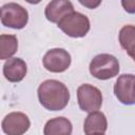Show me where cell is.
<instances>
[{
  "mask_svg": "<svg viewBox=\"0 0 135 135\" xmlns=\"http://www.w3.org/2000/svg\"><path fill=\"white\" fill-rule=\"evenodd\" d=\"M118 39L121 47L129 54L135 46V25L127 24L122 26L119 31Z\"/></svg>",
  "mask_w": 135,
  "mask_h": 135,
  "instance_id": "obj_14",
  "label": "cell"
},
{
  "mask_svg": "<svg viewBox=\"0 0 135 135\" xmlns=\"http://www.w3.org/2000/svg\"><path fill=\"white\" fill-rule=\"evenodd\" d=\"M58 27L69 37L82 38L89 33L91 24L85 15L74 11L58 23Z\"/></svg>",
  "mask_w": 135,
  "mask_h": 135,
  "instance_id": "obj_3",
  "label": "cell"
},
{
  "mask_svg": "<svg viewBox=\"0 0 135 135\" xmlns=\"http://www.w3.org/2000/svg\"><path fill=\"white\" fill-rule=\"evenodd\" d=\"M73 126L65 117H56L46 121L43 128L44 135H71Z\"/></svg>",
  "mask_w": 135,
  "mask_h": 135,
  "instance_id": "obj_12",
  "label": "cell"
},
{
  "mask_svg": "<svg viewBox=\"0 0 135 135\" xmlns=\"http://www.w3.org/2000/svg\"><path fill=\"white\" fill-rule=\"evenodd\" d=\"M74 12V6L68 0H53L47 3L44 15L45 18L52 23H59L65 16Z\"/></svg>",
  "mask_w": 135,
  "mask_h": 135,
  "instance_id": "obj_9",
  "label": "cell"
},
{
  "mask_svg": "<svg viewBox=\"0 0 135 135\" xmlns=\"http://www.w3.org/2000/svg\"><path fill=\"white\" fill-rule=\"evenodd\" d=\"M42 63L51 73H62L71 65V55L64 49H52L44 54Z\"/></svg>",
  "mask_w": 135,
  "mask_h": 135,
  "instance_id": "obj_6",
  "label": "cell"
},
{
  "mask_svg": "<svg viewBox=\"0 0 135 135\" xmlns=\"http://www.w3.org/2000/svg\"><path fill=\"white\" fill-rule=\"evenodd\" d=\"M28 21L27 11L18 3L9 2L1 7V23L14 30L23 28Z\"/></svg>",
  "mask_w": 135,
  "mask_h": 135,
  "instance_id": "obj_4",
  "label": "cell"
},
{
  "mask_svg": "<svg viewBox=\"0 0 135 135\" xmlns=\"http://www.w3.org/2000/svg\"><path fill=\"white\" fill-rule=\"evenodd\" d=\"M40 104L49 111H61L70 101V92L64 83L55 79H47L38 86Z\"/></svg>",
  "mask_w": 135,
  "mask_h": 135,
  "instance_id": "obj_1",
  "label": "cell"
},
{
  "mask_svg": "<svg viewBox=\"0 0 135 135\" xmlns=\"http://www.w3.org/2000/svg\"><path fill=\"white\" fill-rule=\"evenodd\" d=\"M18 50V40L15 35L0 36V59L8 60L11 59Z\"/></svg>",
  "mask_w": 135,
  "mask_h": 135,
  "instance_id": "obj_13",
  "label": "cell"
},
{
  "mask_svg": "<svg viewBox=\"0 0 135 135\" xmlns=\"http://www.w3.org/2000/svg\"><path fill=\"white\" fill-rule=\"evenodd\" d=\"M2 131L6 135H23L31 127V121L22 112L8 113L1 122Z\"/></svg>",
  "mask_w": 135,
  "mask_h": 135,
  "instance_id": "obj_8",
  "label": "cell"
},
{
  "mask_svg": "<svg viewBox=\"0 0 135 135\" xmlns=\"http://www.w3.org/2000/svg\"><path fill=\"white\" fill-rule=\"evenodd\" d=\"M27 72L26 63L21 58H11L3 64V75L9 82H20Z\"/></svg>",
  "mask_w": 135,
  "mask_h": 135,
  "instance_id": "obj_10",
  "label": "cell"
},
{
  "mask_svg": "<svg viewBox=\"0 0 135 135\" xmlns=\"http://www.w3.org/2000/svg\"><path fill=\"white\" fill-rule=\"evenodd\" d=\"M77 100L80 110L83 112L93 113L101 108L102 94L98 88L84 83L77 89Z\"/></svg>",
  "mask_w": 135,
  "mask_h": 135,
  "instance_id": "obj_5",
  "label": "cell"
},
{
  "mask_svg": "<svg viewBox=\"0 0 135 135\" xmlns=\"http://www.w3.org/2000/svg\"><path fill=\"white\" fill-rule=\"evenodd\" d=\"M108 129V120L105 115L102 112L96 111L93 113H90L83 123V131L85 135H93L97 133H102Z\"/></svg>",
  "mask_w": 135,
  "mask_h": 135,
  "instance_id": "obj_11",
  "label": "cell"
},
{
  "mask_svg": "<svg viewBox=\"0 0 135 135\" xmlns=\"http://www.w3.org/2000/svg\"><path fill=\"white\" fill-rule=\"evenodd\" d=\"M90 74L99 79L108 80L118 75L119 62L118 59L110 54H99L95 56L90 62Z\"/></svg>",
  "mask_w": 135,
  "mask_h": 135,
  "instance_id": "obj_2",
  "label": "cell"
},
{
  "mask_svg": "<svg viewBox=\"0 0 135 135\" xmlns=\"http://www.w3.org/2000/svg\"><path fill=\"white\" fill-rule=\"evenodd\" d=\"M79 3L82 4V5H84V6L88 7V8H95V7H97V6L101 3V1H92V0L82 1V0H79Z\"/></svg>",
  "mask_w": 135,
  "mask_h": 135,
  "instance_id": "obj_16",
  "label": "cell"
},
{
  "mask_svg": "<svg viewBox=\"0 0 135 135\" xmlns=\"http://www.w3.org/2000/svg\"><path fill=\"white\" fill-rule=\"evenodd\" d=\"M93 135H104V134H102V133H97V134H93Z\"/></svg>",
  "mask_w": 135,
  "mask_h": 135,
  "instance_id": "obj_18",
  "label": "cell"
},
{
  "mask_svg": "<svg viewBox=\"0 0 135 135\" xmlns=\"http://www.w3.org/2000/svg\"><path fill=\"white\" fill-rule=\"evenodd\" d=\"M114 94L122 104H135V75H120L114 84Z\"/></svg>",
  "mask_w": 135,
  "mask_h": 135,
  "instance_id": "obj_7",
  "label": "cell"
},
{
  "mask_svg": "<svg viewBox=\"0 0 135 135\" xmlns=\"http://www.w3.org/2000/svg\"><path fill=\"white\" fill-rule=\"evenodd\" d=\"M121 5L129 14H135V0H122Z\"/></svg>",
  "mask_w": 135,
  "mask_h": 135,
  "instance_id": "obj_15",
  "label": "cell"
},
{
  "mask_svg": "<svg viewBox=\"0 0 135 135\" xmlns=\"http://www.w3.org/2000/svg\"><path fill=\"white\" fill-rule=\"evenodd\" d=\"M128 55H129V56H130V57H131V58H132V59L135 61V46L132 49V51H131V52H130Z\"/></svg>",
  "mask_w": 135,
  "mask_h": 135,
  "instance_id": "obj_17",
  "label": "cell"
}]
</instances>
